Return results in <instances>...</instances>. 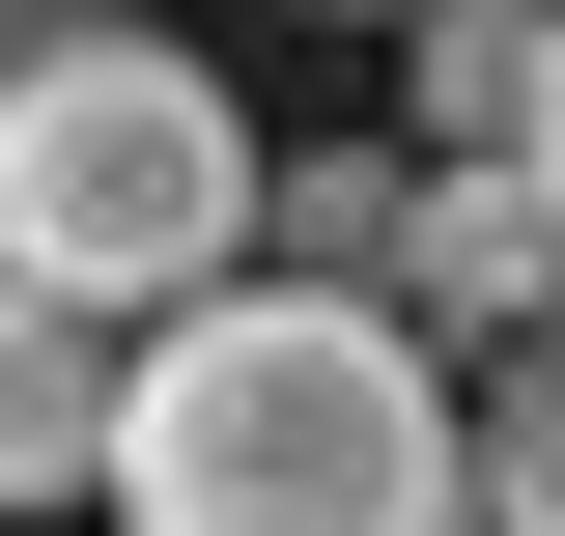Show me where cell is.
Wrapping results in <instances>:
<instances>
[{"instance_id":"cell-8","label":"cell","mask_w":565,"mask_h":536,"mask_svg":"<svg viewBox=\"0 0 565 536\" xmlns=\"http://www.w3.org/2000/svg\"><path fill=\"white\" fill-rule=\"evenodd\" d=\"M509 170L565 199V0H537V57H509Z\"/></svg>"},{"instance_id":"cell-9","label":"cell","mask_w":565,"mask_h":536,"mask_svg":"<svg viewBox=\"0 0 565 536\" xmlns=\"http://www.w3.org/2000/svg\"><path fill=\"white\" fill-rule=\"evenodd\" d=\"M367 29H396V0H367Z\"/></svg>"},{"instance_id":"cell-4","label":"cell","mask_w":565,"mask_h":536,"mask_svg":"<svg viewBox=\"0 0 565 536\" xmlns=\"http://www.w3.org/2000/svg\"><path fill=\"white\" fill-rule=\"evenodd\" d=\"M85 480H114V311H57V282H0V508L57 536Z\"/></svg>"},{"instance_id":"cell-3","label":"cell","mask_w":565,"mask_h":536,"mask_svg":"<svg viewBox=\"0 0 565 536\" xmlns=\"http://www.w3.org/2000/svg\"><path fill=\"white\" fill-rule=\"evenodd\" d=\"M367 282H396L424 339H509V311L565 282V199L509 170V141H396V255H367Z\"/></svg>"},{"instance_id":"cell-6","label":"cell","mask_w":565,"mask_h":536,"mask_svg":"<svg viewBox=\"0 0 565 536\" xmlns=\"http://www.w3.org/2000/svg\"><path fill=\"white\" fill-rule=\"evenodd\" d=\"M509 57L537 0H396V141H509Z\"/></svg>"},{"instance_id":"cell-1","label":"cell","mask_w":565,"mask_h":536,"mask_svg":"<svg viewBox=\"0 0 565 536\" xmlns=\"http://www.w3.org/2000/svg\"><path fill=\"white\" fill-rule=\"evenodd\" d=\"M114 536H481L452 480V339L396 282H170L114 311Z\"/></svg>"},{"instance_id":"cell-2","label":"cell","mask_w":565,"mask_h":536,"mask_svg":"<svg viewBox=\"0 0 565 536\" xmlns=\"http://www.w3.org/2000/svg\"><path fill=\"white\" fill-rule=\"evenodd\" d=\"M255 255V114H226L170 29L57 0V29H0V282H57V311H170V282Z\"/></svg>"},{"instance_id":"cell-5","label":"cell","mask_w":565,"mask_h":536,"mask_svg":"<svg viewBox=\"0 0 565 536\" xmlns=\"http://www.w3.org/2000/svg\"><path fill=\"white\" fill-rule=\"evenodd\" d=\"M452 480H481V536H565V282L481 339V424H452Z\"/></svg>"},{"instance_id":"cell-7","label":"cell","mask_w":565,"mask_h":536,"mask_svg":"<svg viewBox=\"0 0 565 536\" xmlns=\"http://www.w3.org/2000/svg\"><path fill=\"white\" fill-rule=\"evenodd\" d=\"M396 255V141H340V170H282V282H367Z\"/></svg>"}]
</instances>
